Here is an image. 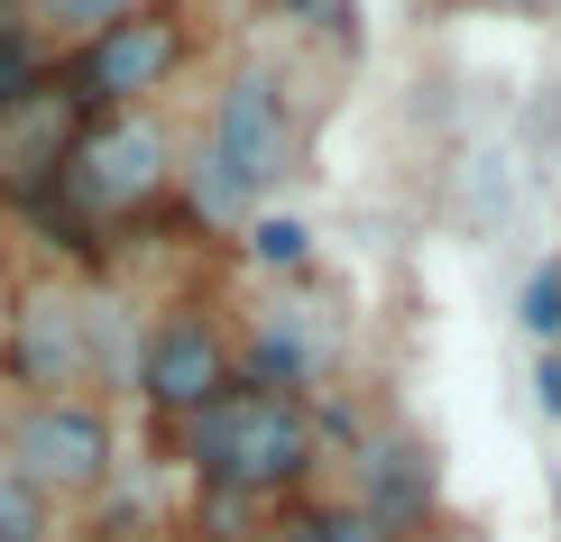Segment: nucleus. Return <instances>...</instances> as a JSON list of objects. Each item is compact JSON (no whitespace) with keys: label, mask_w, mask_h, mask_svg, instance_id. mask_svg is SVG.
<instances>
[{"label":"nucleus","mask_w":561,"mask_h":542,"mask_svg":"<svg viewBox=\"0 0 561 542\" xmlns=\"http://www.w3.org/2000/svg\"><path fill=\"white\" fill-rule=\"evenodd\" d=\"M304 157V120L286 102V83L267 74V65H240L221 92H213V120H203V148L194 166H184V203L203 211V221H249V203L276 194V184L295 175Z\"/></svg>","instance_id":"nucleus-2"},{"label":"nucleus","mask_w":561,"mask_h":542,"mask_svg":"<svg viewBox=\"0 0 561 542\" xmlns=\"http://www.w3.org/2000/svg\"><path fill=\"white\" fill-rule=\"evenodd\" d=\"M138 0H28V28L37 37H92V28H111V19H129Z\"/></svg>","instance_id":"nucleus-12"},{"label":"nucleus","mask_w":561,"mask_h":542,"mask_svg":"<svg viewBox=\"0 0 561 542\" xmlns=\"http://www.w3.org/2000/svg\"><path fill=\"white\" fill-rule=\"evenodd\" d=\"M129 387H138V405L157 423H194L203 405H221V395L240 387V349H230V332L203 303H167V313L138 332Z\"/></svg>","instance_id":"nucleus-6"},{"label":"nucleus","mask_w":561,"mask_h":542,"mask_svg":"<svg viewBox=\"0 0 561 542\" xmlns=\"http://www.w3.org/2000/svg\"><path fill=\"white\" fill-rule=\"evenodd\" d=\"M286 542H396L387 524H368L359 506H313V515H295Z\"/></svg>","instance_id":"nucleus-15"},{"label":"nucleus","mask_w":561,"mask_h":542,"mask_svg":"<svg viewBox=\"0 0 561 542\" xmlns=\"http://www.w3.org/2000/svg\"><path fill=\"white\" fill-rule=\"evenodd\" d=\"M359 515H368V524H387L396 542L433 515V460H424V441L387 433V441H368V451H359Z\"/></svg>","instance_id":"nucleus-10"},{"label":"nucleus","mask_w":561,"mask_h":542,"mask_svg":"<svg viewBox=\"0 0 561 542\" xmlns=\"http://www.w3.org/2000/svg\"><path fill=\"white\" fill-rule=\"evenodd\" d=\"M184 65H194V19H184V0H138L129 19L92 28L75 56L56 65V83L75 92L83 120H111V111H148Z\"/></svg>","instance_id":"nucleus-4"},{"label":"nucleus","mask_w":561,"mask_h":542,"mask_svg":"<svg viewBox=\"0 0 561 542\" xmlns=\"http://www.w3.org/2000/svg\"><path fill=\"white\" fill-rule=\"evenodd\" d=\"M249 257L276 267V276H295V267H313V230L295 211H267V221H249Z\"/></svg>","instance_id":"nucleus-14"},{"label":"nucleus","mask_w":561,"mask_h":542,"mask_svg":"<svg viewBox=\"0 0 561 542\" xmlns=\"http://www.w3.org/2000/svg\"><path fill=\"white\" fill-rule=\"evenodd\" d=\"M0 469L37 506H83L121 469V433H111V414L92 395H28V405L0 423Z\"/></svg>","instance_id":"nucleus-5"},{"label":"nucleus","mask_w":561,"mask_h":542,"mask_svg":"<svg viewBox=\"0 0 561 542\" xmlns=\"http://www.w3.org/2000/svg\"><path fill=\"white\" fill-rule=\"evenodd\" d=\"M56 65H46V37L28 28V19H0V111L19 102V92H37Z\"/></svg>","instance_id":"nucleus-11"},{"label":"nucleus","mask_w":561,"mask_h":542,"mask_svg":"<svg viewBox=\"0 0 561 542\" xmlns=\"http://www.w3.org/2000/svg\"><path fill=\"white\" fill-rule=\"evenodd\" d=\"M184 433V469H194L213 497H240V506H267V497H295L304 478L322 469V414L304 395H276V387H230L221 405H203Z\"/></svg>","instance_id":"nucleus-1"},{"label":"nucleus","mask_w":561,"mask_h":542,"mask_svg":"<svg viewBox=\"0 0 561 542\" xmlns=\"http://www.w3.org/2000/svg\"><path fill=\"white\" fill-rule=\"evenodd\" d=\"M46 515H56V506H37L28 487L0 469V542H46Z\"/></svg>","instance_id":"nucleus-16"},{"label":"nucleus","mask_w":561,"mask_h":542,"mask_svg":"<svg viewBox=\"0 0 561 542\" xmlns=\"http://www.w3.org/2000/svg\"><path fill=\"white\" fill-rule=\"evenodd\" d=\"M0 368L19 377L28 395H83L102 387V303L75 286H19L10 295V349Z\"/></svg>","instance_id":"nucleus-7"},{"label":"nucleus","mask_w":561,"mask_h":542,"mask_svg":"<svg viewBox=\"0 0 561 542\" xmlns=\"http://www.w3.org/2000/svg\"><path fill=\"white\" fill-rule=\"evenodd\" d=\"M0 349H10V286H0Z\"/></svg>","instance_id":"nucleus-19"},{"label":"nucleus","mask_w":561,"mask_h":542,"mask_svg":"<svg viewBox=\"0 0 561 542\" xmlns=\"http://www.w3.org/2000/svg\"><path fill=\"white\" fill-rule=\"evenodd\" d=\"M240 349V377L249 387H276V395H304V387H332V368H341V322L322 313V303H267L259 322H249V341H230ZM313 405V395H304Z\"/></svg>","instance_id":"nucleus-9"},{"label":"nucleus","mask_w":561,"mask_h":542,"mask_svg":"<svg viewBox=\"0 0 561 542\" xmlns=\"http://www.w3.org/2000/svg\"><path fill=\"white\" fill-rule=\"evenodd\" d=\"M75 138H83V111H75V92H65L56 74H46L37 92H19V102L0 111V203L37 211L46 194H56Z\"/></svg>","instance_id":"nucleus-8"},{"label":"nucleus","mask_w":561,"mask_h":542,"mask_svg":"<svg viewBox=\"0 0 561 542\" xmlns=\"http://www.w3.org/2000/svg\"><path fill=\"white\" fill-rule=\"evenodd\" d=\"M534 395H543V414H561V349H543V368H534Z\"/></svg>","instance_id":"nucleus-18"},{"label":"nucleus","mask_w":561,"mask_h":542,"mask_svg":"<svg viewBox=\"0 0 561 542\" xmlns=\"http://www.w3.org/2000/svg\"><path fill=\"white\" fill-rule=\"evenodd\" d=\"M184 157H175V129L157 120V111H111V120H83L75 157H65L56 194L65 221L75 230H102V221H138V211H157L175 194Z\"/></svg>","instance_id":"nucleus-3"},{"label":"nucleus","mask_w":561,"mask_h":542,"mask_svg":"<svg viewBox=\"0 0 561 542\" xmlns=\"http://www.w3.org/2000/svg\"><path fill=\"white\" fill-rule=\"evenodd\" d=\"M516 322L534 349H561V257H543V267L516 286Z\"/></svg>","instance_id":"nucleus-13"},{"label":"nucleus","mask_w":561,"mask_h":542,"mask_svg":"<svg viewBox=\"0 0 561 542\" xmlns=\"http://www.w3.org/2000/svg\"><path fill=\"white\" fill-rule=\"evenodd\" d=\"M286 19H304V28H322V37H350V19H359V0H276Z\"/></svg>","instance_id":"nucleus-17"}]
</instances>
